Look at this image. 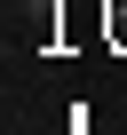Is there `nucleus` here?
<instances>
[]
</instances>
